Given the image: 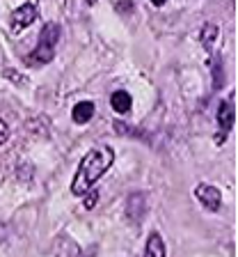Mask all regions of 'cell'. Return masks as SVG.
Returning a JSON list of instances; mask_svg holds the SVG:
<instances>
[{
    "instance_id": "4",
    "label": "cell",
    "mask_w": 238,
    "mask_h": 257,
    "mask_svg": "<svg viewBox=\"0 0 238 257\" xmlns=\"http://www.w3.org/2000/svg\"><path fill=\"white\" fill-rule=\"evenodd\" d=\"M195 198H197V202L206 209V211H211V214H215V211L222 209V193H220L217 186H213V184H204V182L197 184Z\"/></svg>"
},
{
    "instance_id": "11",
    "label": "cell",
    "mask_w": 238,
    "mask_h": 257,
    "mask_svg": "<svg viewBox=\"0 0 238 257\" xmlns=\"http://www.w3.org/2000/svg\"><path fill=\"white\" fill-rule=\"evenodd\" d=\"M211 74H213V90H222L224 85V64L220 58L211 60Z\"/></svg>"
},
{
    "instance_id": "15",
    "label": "cell",
    "mask_w": 238,
    "mask_h": 257,
    "mask_svg": "<svg viewBox=\"0 0 238 257\" xmlns=\"http://www.w3.org/2000/svg\"><path fill=\"white\" fill-rule=\"evenodd\" d=\"M165 3H167V0H151V5H154V7H163Z\"/></svg>"
},
{
    "instance_id": "16",
    "label": "cell",
    "mask_w": 238,
    "mask_h": 257,
    "mask_svg": "<svg viewBox=\"0 0 238 257\" xmlns=\"http://www.w3.org/2000/svg\"><path fill=\"white\" fill-rule=\"evenodd\" d=\"M96 3H99V0H85V5H90V7L96 5Z\"/></svg>"
},
{
    "instance_id": "7",
    "label": "cell",
    "mask_w": 238,
    "mask_h": 257,
    "mask_svg": "<svg viewBox=\"0 0 238 257\" xmlns=\"http://www.w3.org/2000/svg\"><path fill=\"white\" fill-rule=\"evenodd\" d=\"M142 257H167V250H165V241L160 236V232H151L144 243V255Z\"/></svg>"
},
{
    "instance_id": "9",
    "label": "cell",
    "mask_w": 238,
    "mask_h": 257,
    "mask_svg": "<svg viewBox=\"0 0 238 257\" xmlns=\"http://www.w3.org/2000/svg\"><path fill=\"white\" fill-rule=\"evenodd\" d=\"M94 112H96L94 101H78L74 106V110H71V119H74L76 124H87L94 117Z\"/></svg>"
},
{
    "instance_id": "6",
    "label": "cell",
    "mask_w": 238,
    "mask_h": 257,
    "mask_svg": "<svg viewBox=\"0 0 238 257\" xmlns=\"http://www.w3.org/2000/svg\"><path fill=\"white\" fill-rule=\"evenodd\" d=\"M147 216V193H131L126 200V218L133 225H140Z\"/></svg>"
},
{
    "instance_id": "8",
    "label": "cell",
    "mask_w": 238,
    "mask_h": 257,
    "mask_svg": "<svg viewBox=\"0 0 238 257\" xmlns=\"http://www.w3.org/2000/svg\"><path fill=\"white\" fill-rule=\"evenodd\" d=\"M110 106L117 115H128L133 108V99L126 90H117V92H112V96H110Z\"/></svg>"
},
{
    "instance_id": "10",
    "label": "cell",
    "mask_w": 238,
    "mask_h": 257,
    "mask_svg": "<svg viewBox=\"0 0 238 257\" xmlns=\"http://www.w3.org/2000/svg\"><path fill=\"white\" fill-rule=\"evenodd\" d=\"M217 35H220V30H217V26H213V23H206L199 32L201 46H204V51H206L208 55H213V46H215V42H217Z\"/></svg>"
},
{
    "instance_id": "14",
    "label": "cell",
    "mask_w": 238,
    "mask_h": 257,
    "mask_svg": "<svg viewBox=\"0 0 238 257\" xmlns=\"http://www.w3.org/2000/svg\"><path fill=\"white\" fill-rule=\"evenodd\" d=\"M117 12H119V14H128V12H133V3L131 0H119V3H117Z\"/></svg>"
},
{
    "instance_id": "13",
    "label": "cell",
    "mask_w": 238,
    "mask_h": 257,
    "mask_svg": "<svg viewBox=\"0 0 238 257\" xmlns=\"http://www.w3.org/2000/svg\"><path fill=\"white\" fill-rule=\"evenodd\" d=\"M10 124L5 122V119H0V147H3V145L7 143V140H10Z\"/></svg>"
},
{
    "instance_id": "1",
    "label": "cell",
    "mask_w": 238,
    "mask_h": 257,
    "mask_svg": "<svg viewBox=\"0 0 238 257\" xmlns=\"http://www.w3.org/2000/svg\"><path fill=\"white\" fill-rule=\"evenodd\" d=\"M112 163H115V150H112L110 145H96V147H92L80 159L78 168H76V175L71 179V193H74L76 198H83L85 193L92 191L94 184L110 170Z\"/></svg>"
},
{
    "instance_id": "3",
    "label": "cell",
    "mask_w": 238,
    "mask_h": 257,
    "mask_svg": "<svg viewBox=\"0 0 238 257\" xmlns=\"http://www.w3.org/2000/svg\"><path fill=\"white\" fill-rule=\"evenodd\" d=\"M233 119H236V112H233V99L220 101L217 112H215V122H217L215 145H222L224 140H227V136L231 134V128H233Z\"/></svg>"
},
{
    "instance_id": "2",
    "label": "cell",
    "mask_w": 238,
    "mask_h": 257,
    "mask_svg": "<svg viewBox=\"0 0 238 257\" xmlns=\"http://www.w3.org/2000/svg\"><path fill=\"white\" fill-rule=\"evenodd\" d=\"M60 35H62V28L55 21L44 23L37 44H35V48L28 53V64H30V67H44V64L53 62L55 48H58V44H60Z\"/></svg>"
},
{
    "instance_id": "5",
    "label": "cell",
    "mask_w": 238,
    "mask_h": 257,
    "mask_svg": "<svg viewBox=\"0 0 238 257\" xmlns=\"http://www.w3.org/2000/svg\"><path fill=\"white\" fill-rule=\"evenodd\" d=\"M39 19V7L35 3H23L21 7H16L10 16V23L14 30H26Z\"/></svg>"
},
{
    "instance_id": "12",
    "label": "cell",
    "mask_w": 238,
    "mask_h": 257,
    "mask_svg": "<svg viewBox=\"0 0 238 257\" xmlns=\"http://www.w3.org/2000/svg\"><path fill=\"white\" fill-rule=\"evenodd\" d=\"M83 198H85V202H83V207H85V209H94V207H96V202H99V193H96L94 188H92V191L85 193Z\"/></svg>"
}]
</instances>
